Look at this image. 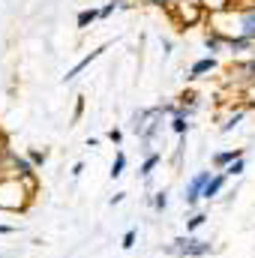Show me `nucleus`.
Segmentation results:
<instances>
[{
  "mask_svg": "<svg viewBox=\"0 0 255 258\" xmlns=\"http://www.w3.org/2000/svg\"><path fill=\"white\" fill-rule=\"evenodd\" d=\"M219 21H228V27L219 30V33L243 36V39L255 42V0H240V3H234L228 9L213 12V24H219Z\"/></svg>",
  "mask_w": 255,
  "mask_h": 258,
  "instance_id": "f257e3e1",
  "label": "nucleus"
},
{
  "mask_svg": "<svg viewBox=\"0 0 255 258\" xmlns=\"http://www.w3.org/2000/svg\"><path fill=\"white\" fill-rule=\"evenodd\" d=\"M33 186L21 177H0V207L3 210H24Z\"/></svg>",
  "mask_w": 255,
  "mask_h": 258,
  "instance_id": "f03ea898",
  "label": "nucleus"
},
{
  "mask_svg": "<svg viewBox=\"0 0 255 258\" xmlns=\"http://www.w3.org/2000/svg\"><path fill=\"white\" fill-rule=\"evenodd\" d=\"M210 249H213L210 240H198V237H177L174 246H171V252H177L180 258H201Z\"/></svg>",
  "mask_w": 255,
  "mask_h": 258,
  "instance_id": "7ed1b4c3",
  "label": "nucleus"
},
{
  "mask_svg": "<svg viewBox=\"0 0 255 258\" xmlns=\"http://www.w3.org/2000/svg\"><path fill=\"white\" fill-rule=\"evenodd\" d=\"M213 174H216V171H198V174H192L189 177V183H186V195H183L186 207H195V204L201 201V192H204V186L210 183Z\"/></svg>",
  "mask_w": 255,
  "mask_h": 258,
  "instance_id": "20e7f679",
  "label": "nucleus"
},
{
  "mask_svg": "<svg viewBox=\"0 0 255 258\" xmlns=\"http://www.w3.org/2000/svg\"><path fill=\"white\" fill-rule=\"evenodd\" d=\"M108 45H111V42H102L99 48H93L90 54H84V57H81V60H78V63H75V66H72V69H69V72L63 75V81H72V78H78V75H81V72H84L87 66L93 63L96 57H102V51H108Z\"/></svg>",
  "mask_w": 255,
  "mask_h": 258,
  "instance_id": "39448f33",
  "label": "nucleus"
},
{
  "mask_svg": "<svg viewBox=\"0 0 255 258\" xmlns=\"http://www.w3.org/2000/svg\"><path fill=\"white\" fill-rule=\"evenodd\" d=\"M246 153H243V147H231V150H219V153H213V168L216 171H225L231 162H237V159H243Z\"/></svg>",
  "mask_w": 255,
  "mask_h": 258,
  "instance_id": "423d86ee",
  "label": "nucleus"
},
{
  "mask_svg": "<svg viewBox=\"0 0 255 258\" xmlns=\"http://www.w3.org/2000/svg\"><path fill=\"white\" fill-rule=\"evenodd\" d=\"M216 66H219V60H216L213 54H207V57H201V60H195V63L189 66L186 78H189V81H195V78H204V75H210Z\"/></svg>",
  "mask_w": 255,
  "mask_h": 258,
  "instance_id": "0eeeda50",
  "label": "nucleus"
},
{
  "mask_svg": "<svg viewBox=\"0 0 255 258\" xmlns=\"http://www.w3.org/2000/svg\"><path fill=\"white\" fill-rule=\"evenodd\" d=\"M225 36V51L228 54H249L255 51V42L252 39H243V36H228V33H222Z\"/></svg>",
  "mask_w": 255,
  "mask_h": 258,
  "instance_id": "6e6552de",
  "label": "nucleus"
},
{
  "mask_svg": "<svg viewBox=\"0 0 255 258\" xmlns=\"http://www.w3.org/2000/svg\"><path fill=\"white\" fill-rule=\"evenodd\" d=\"M225 183H228V174H222V171H216V174L210 177V183L204 186V192H201V198H204V201H213L216 195H219L222 189H225Z\"/></svg>",
  "mask_w": 255,
  "mask_h": 258,
  "instance_id": "1a4fd4ad",
  "label": "nucleus"
},
{
  "mask_svg": "<svg viewBox=\"0 0 255 258\" xmlns=\"http://www.w3.org/2000/svg\"><path fill=\"white\" fill-rule=\"evenodd\" d=\"M204 48H207V51L216 57L219 51H225V36H222L219 30H213V27H210V30L204 33Z\"/></svg>",
  "mask_w": 255,
  "mask_h": 258,
  "instance_id": "9d476101",
  "label": "nucleus"
},
{
  "mask_svg": "<svg viewBox=\"0 0 255 258\" xmlns=\"http://www.w3.org/2000/svg\"><path fill=\"white\" fill-rule=\"evenodd\" d=\"M231 75H237V78H243V81L255 84V57H246V60L234 63L231 66Z\"/></svg>",
  "mask_w": 255,
  "mask_h": 258,
  "instance_id": "9b49d317",
  "label": "nucleus"
},
{
  "mask_svg": "<svg viewBox=\"0 0 255 258\" xmlns=\"http://www.w3.org/2000/svg\"><path fill=\"white\" fill-rule=\"evenodd\" d=\"M162 162V153H156V150H150L147 156H144V162H141V177H150L153 174V168Z\"/></svg>",
  "mask_w": 255,
  "mask_h": 258,
  "instance_id": "f8f14e48",
  "label": "nucleus"
},
{
  "mask_svg": "<svg viewBox=\"0 0 255 258\" xmlns=\"http://www.w3.org/2000/svg\"><path fill=\"white\" fill-rule=\"evenodd\" d=\"M96 18H99V9H93V6H90V9H81V12H78L75 24H78V27L84 30V27H90V24H93Z\"/></svg>",
  "mask_w": 255,
  "mask_h": 258,
  "instance_id": "ddd939ff",
  "label": "nucleus"
},
{
  "mask_svg": "<svg viewBox=\"0 0 255 258\" xmlns=\"http://www.w3.org/2000/svg\"><path fill=\"white\" fill-rule=\"evenodd\" d=\"M123 168H126V153H123V150H117V153H114V162H111V171H108V174H111V180H117V177L123 174Z\"/></svg>",
  "mask_w": 255,
  "mask_h": 258,
  "instance_id": "4468645a",
  "label": "nucleus"
},
{
  "mask_svg": "<svg viewBox=\"0 0 255 258\" xmlns=\"http://www.w3.org/2000/svg\"><path fill=\"white\" fill-rule=\"evenodd\" d=\"M171 132H174L177 138H186V132H189V117H183V114L171 117Z\"/></svg>",
  "mask_w": 255,
  "mask_h": 258,
  "instance_id": "2eb2a0df",
  "label": "nucleus"
},
{
  "mask_svg": "<svg viewBox=\"0 0 255 258\" xmlns=\"http://www.w3.org/2000/svg\"><path fill=\"white\" fill-rule=\"evenodd\" d=\"M117 9H129L126 0H111V3H105L102 9H99V18H108V15H114Z\"/></svg>",
  "mask_w": 255,
  "mask_h": 258,
  "instance_id": "dca6fc26",
  "label": "nucleus"
},
{
  "mask_svg": "<svg viewBox=\"0 0 255 258\" xmlns=\"http://www.w3.org/2000/svg\"><path fill=\"white\" fill-rule=\"evenodd\" d=\"M27 159H30L36 168H42V165L48 162V153H45V150H27Z\"/></svg>",
  "mask_w": 255,
  "mask_h": 258,
  "instance_id": "f3484780",
  "label": "nucleus"
},
{
  "mask_svg": "<svg viewBox=\"0 0 255 258\" xmlns=\"http://www.w3.org/2000/svg\"><path fill=\"white\" fill-rule=\"evenodd\" d=\"M243 114H246V111H243V108H240V111H234V114H231V117H228V120H225V123H222V132H231V129L237 126V123H240V120H243Z\"/></svg>",
  "mask_w": 255,
  "mask_h": 258,
  "instance_id": "a211bd4d",
  "label": "nucleus"
},
{
  "mask_svg": "<svg viewBox=\"0 0 255 258\" xmlns=\"http://www.w3.org/2000/svg\"><path fill=\"white\" fill-rule=\"evenodd\" d=\"M204 222H207V213H195L192 219H186V234H192L195 228H201Z\"/></svg>",
  "mask_w": 255,
  "mask_h": 258,
  "instance_id": "6ab92c4d",
  "label": "nucleus"
},
{
  "mask_svg": "<svg viewBox=\"0 0 255 258\" xmlns=\"http://www.w3.org/2000/svg\"><path fill=\"white\" fill-rule=\"evenodd\" d=\"M243 168H246V159H237V162H231L222 174H228V177H240V174H243Z\"/></svg>",
  "mask_w": 255,
  "mask_h": 258,
  "instance_id": "aec40b11",
  "label": "nucleus"
},
{
  "mask_svg": "<svg viewBox=\"0 0 255 258\" xmlns=\"http://www.w3.org/2000/svg\"><path fill=\"white\" fill-rule=\"evenodd\" d=\"M153 207H156V210H165V207H168V192H165V189L153 195Z\"/></svg>",
  "mask_w": 255,
  "mask_h": 258,
  "instance_id": "412c9836",
  "label": "nucleus"
},
{
  "mask_svg": "<svg viewBox=\"0 0 255 258\" xmlns=\"http://www.w3.org/2000/svg\"><path fill=\"white\" fill-rule=\"evenodd\" d=\"M120 246H123V249H132V246H135V228H129L126 234H123V240H120Z\"/></svg>",
  "mask_w": 255,
  "mask_h": 258,
  "instance_id": "4be33fe9",
  "label": "nucleus"
},
{
  "mask_svg": "<svg viewBox=\"0 0 255 258\" xmlns=\"http://www.w3.org/2000/svg\"><path fill=\"white\" fill-rule=\"evenodd\" d=\"M108 141H111V144H120V141H123V132H120L117 126H111L108 129Z\"/></svg>",
  "mask_w": 255,
  "mask_h": 258,
  "instance_id": "5701e85b",
  "label": "nucleus"
},
{
  "mask_svg": "<svg viewBox=\"0 0 255 258\" xmlns=\"http://www.w3.org/2000/svg\"><path fill=\"white\" fill-rule=\"evenodd\" d=\"M81 111H84V96H78V102H75V114H72V117L78 120V117H81Z\"/></svg>",
  "mask_w": 255,
  "mask_h": 258,
  "instance_id": "b1692460",
  "label": "nucleus"
},
{
  "mask_svg": "<svg viewBox=\"0 0 255 258\" xmlns=\"http://www.w3.org/2000/svg\"><path fill=\"white\" fill-rule=\"evenodd\" d=\"M141 3H147V6H171L174 0H141Z\"/></svg>",
  "mask_w": 255,
  "mask_h": 258,
  "instance_id": "393cba45",
  "label": "nucleus"
},
{
  "mask_svg": "<svg viewBox=\"0 0 255 258\" xmlns=\"http://www.w3.org/2000/svg\"><path fill=\"white\" fill-rule=\"evenodd\" d=\"M81 171H84V162H75L72 165V177H81Z\"/></svg>",
  "mask_w": 255,
  "mask_h": 258,
  "instance_id": "a878e982",
  "label": "nucleus"
},
{
  "mask_svg": "<svg viewBox=\"0 0 255 258\" xmlns=\"http://www.w3.org/2000/svg\"><path fill=\"white\" fill-rule=\"evenodd\" d=\"M123 195H126V192H114V195H111V201H108V204H111V207H114V204H120V201H123Z\"/></svg>",
  "mask_w": 255,
  "mask_h": 258,
  "instance_id": "bb28decb",
  "label": "nucleus"
},
{
  "mask_svg": "<svg viewBox=\"0 0 255 258\" xmlns=\"http://www.w3.org/2000/svg\"><path fill=\"white\" fill-rule=\"evenodd\" d=\"M0 234H15V228L12 225H0Z\"/></svg>",
  "mask_w": 255,
  "mask_h": 258,
  "instance_id": "cd10ccee",
  "label": "nucleus"
}]
</instances>
